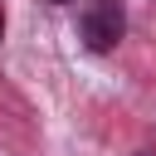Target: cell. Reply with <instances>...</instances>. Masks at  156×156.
I'll use <instances>...</instances> for the list:
<instances>
[{
	"label": "cell",
	"mask_w": 156,
	"mask_h": 156,
	"mask_svg": "<svg viewBox=\"0 0 156 156\" xmlns=\"http://www.w3.org/2000/svg\"><path fill=\"white\" fill-rule=\"evenodd\" d=\"M122 34H127V20H122V5L117 0H98V5L83 10V39H88V49L107 54Z\"/></svg>",
	"instance_id": "cell-1"
},
{
	"label": "cell",
	"mask_w": 156,
	"mask_h": 156,
	"mask_svg": "<svg viewBox=\"0 0 156 156\" xmlns=\"http://www.w3.org/2000/svg\"><path fill=\"white\" fill-rule=\"evenodd\" d=\"M49 5H73V0H49Z\"/></svg>",
	"instance_id": "cell-2"
},
{
	"label": "cell",
	"mask_w": 156,
	"mask_h": 156,
	"mask_svg": "<svg viewBox=\"0 0 156 156\" xmlns=\"http://www.w3.org/2000/svg\"><path fill=\"white\" fill-rule=\"evenodd\" d=\"M0 29H5V10H0Z\"/></svg>",
	"instance_id": "cell-3"
}]
</instances>
